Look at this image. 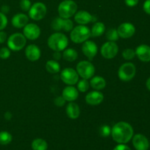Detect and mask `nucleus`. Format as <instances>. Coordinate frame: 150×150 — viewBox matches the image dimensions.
<instances>
[{"mask_svg": "<svg viewBox=\"0 0 150 150\" xmlns=\"http://www.w3.org/2000/svg\"><path fill=\"white\" fill-rule=\"evenodd\" d=\"M111 136L114 142L118 144H126L133 136V128L126 122H119L111 128Z\"/></svg>", "mask_w": 150, "mask_h": 150, "instance_id": "obj_1", "label": "nucleus"}, {"mask_svg": "<svg viewBox=\"0 0 150 150\" xmlns=\"http://www.w3.org/2000/svg\"><path fill=\"white\" fill-rule=\"evenodd\" d=\"M48 45L54 51H64L68 45V38L64 34L56 32L48 39Z\"/></svg>", "mask_w": 150, "mask_h": 150, "instance_id": "obj_2", "label": "nucleus"}, {"mask_svg": "<svg viewBox=\"0 0 150 150\" xmlns=\"http://www.w3.org/2000/svg\"><path fill=\"white\" fill-rule=\"evenodd\" d=\"M91 37V31L85 25H79L73 27L70 32V40L75 43H82Z\"/></svg>", "mask_w": 150, "mask_h": 150, "instance_id": "obj_3", "label": "nucleus"}, {"mask_svg": "<svg viewBox=\"0 0 150 150\" xmlns=\"http://www.w3.org/2000/svg\"><path fill=\"white\" fill-rule=\"evenodd\" d=\"M78 6L73 0H64L58 7V13L59 17L62 18H70L73 17L77 12Z\"/></svg>", "mask_w": 150, "mask_h": 150, "instance_id": "obj_4", "label": "nucleus"}, {"mask_svg": "<svg viewBox=\"0 0 150 150\" xmlns=\"http://www.w3.org/2000/svg\"><path fill=\"white\" fill-rule=\"evenodd\" d=\"M76 71L79 76L83 79H90L93 77L95 73V66L90 62L83 61L79 62L76 66Z\"/></svg>", "mask_w": 150, "mask_h": 150, "instance_id": "obj_5", "label": "nucleus"}, {"mask_svg": "<svg viewBox=\"0 0 150 150\" xmlns=\"http://www.w3.org/2000/svg\"><path fill=\"white\" fill-rule=\"evenodd\" d=\"M26 38L22 33H14L7 39V46L11 51H19L26 45Z\"/></svg>", "mask_w": 150, "mask_h": 150, "instance_id": "obj_6", "label": "nucleus"}, {"mask_svg": "<svg viewBox=\"0 0 150 150\" xmlns=\"http://www.w3.org/2000/svg\"><path fill=\"white\" fill-rule=\"evenodd\" d=\"M136 73V66L131 62H127L122 64L118 70L119 79L125 82L131 81Z\"/></svg>", "mask_w": 150, "mask_h": 150, "instance_id": "obj_7", "label": "nucleus"}, {"mask_svg": "<svg viewBox=\"0 0 150 150\" xmlns=\"http://www.w3.org/2000/svg\"><path fill=\"white\" fill-rule=\"evenodd\" d=\"M47 13V7L42 2H36L31 6L29 10V16L34 21H40L44 18Z\"/></svg>", "mask_w": 150, "mask_h": 150, "instance_id": "obj_8", "label": "nucleus"}, {"mask_svg": "<svg viewBox=\"0 0 150 150\" xmlns=\"http://www.w3.org/2000/svg\"><path fill=\"white\" fill-rule=\"evenodd\" d=\"M60 79L67 85L73 86L79 81V76L76 70L71 67H67L61 72Z\"/></svg>", "mask_w": 150, "mask_h": 150, "instance_id": "obj_9", "label": "nucleus"}, {"mask_svg": "<svg viewBox=\"0 0 150 150\" xmlns=\"http://www.w3.org/2000/svg\"><path fill=\"white\" fill-rule=\"evenodd\" d=\"M119 52V47L116 42L108 41L102 45L100 48V54L106 59H112Z\"/></svg>", "mask_w": 150, "mask_h": 150, "instance_id": "obj_10", "label": "nucleus"}, {"mask_svg": "<svg viewBox=\"0 0 150 150\" xmlns=\"http://www.w3.org/2000/svg\"><path fill=\"white\" fill-rule=\"evenodd\" d=\"M40 33L41 31L39 26L33 23H27L23 29V35L29 40H37L40 35Z\"/></svg>", "mask_w": 150, "mask_h": 150, "instance_id": "obj_11", "label": "nucleus"}, {"mask_svg": "<svg viewBox=\"0 0 150 150\" xmlns=\"http://www.w3.org/2000/svg\"><path fill=\"white\" fill-rule=\"evenodd\" d=\"M98 46L96 43L92 40H86L83 42L81 46V51L85 57L89 59V61H92L94 57L98 54Z\"/></svg>", "mask_w": 150, "mask_h": 150, "instance_id": "obj_12", "label": "nucleus"}, {"mask_svg": "<svg viewBox=\"0 0 150 150\" xmlns=\"http://www.w3.org/2000/svg\"><path fill=\"white\" fill-rule=\"evenodd\" d=\"M117 30L120 38H123V39H127V38H130L133 36L136 32V28H135L134 25L132 23L125 22V23H121L118 26Z\"/></svg>", "mask_w": 150, "mask_h": 150, "instance_id": "obj_13", "label": "nucleus"}, {"mask_svg": "<svg viewBox=\"0 0 150 150\" xmlns=\"http://www.w3.org/2000/svg\"><path fill=\"white\" fill-rule=\"evenodd\" d=\"M75 21L79 25H86L90 22H96L97 18L85 10H80L74 15Z\"/></svg>", "mask_w": 150, "mask_h": 150, "instance_id": "obj_14", "label": "nucleus"}, {"mask_svg": "<svg viewBox=\"0 0 150 150\" xmlns=\"http://www.w3.org/2000/svg\"><path fill=\"white\" fill-rule=\"evenodd\" d=\"M104 95L100 91L95 90L89 92L85 97L86 103L89 105H98L103 103Z\"/></svg>", "mask_w": 150, "mask_h": 150, "instance_id": "obj_15", "label": "nucleus"}, {"mask_svg": "<svg viewBox=\"0 0 150 150\" xmlns=\"http://www.w3.org/2000/svg\"><path fill=\"white\" fill-rule=\"evenodd\" d=\"M133 144L136 150H148L149 147V141L142 134H136L133 136Z\"/></svg>", "mask_w": 150, "mask_h": 150, "instance_id": "obj_16", "label": "nucleus"}, {"mask_svg": "<svg viewBox=\"0 0 150 150\" xmlns=\"http://www.w3.org/2000/svg\"><path fill=\"white\" fill-rule=\"evenodd\" d=\"M25 55L26 57L31 62L38 61L41 56L40 49L38 45L35 44L29 45L25 50Z\"/></svg>", "mask_w": 150, "mask_h": 150, "instance_id": "obj_17", "label": "nucleus"}, {"mask_svg": "<svg viewBox=\"0 0 150 150\" xmlns=\"http://www.w3.org/2000/svg\"><path fill=\"white\" fill-rule=\"evenodd\" d=\"M79 90L75 86L68 85L62 91V96L67 102H73L79 98Z\"/></svg>", "mask_w": 150, "mask_h": 150, "instance_id": "obj_18", "label": "nucleus"}, {"mask_svg": "<svg viewBox=\"0 0 150 150\" xmlns=\"http://www.w3.org/2000/svg\"><path fill=\"white\" fill-rule=\"evenodd\" d=\"M135 51L136 55L141 61L144 62H150V47L149 45L142 44L138 46Z\"/></svg>", "mask_w": 150, "mask_h": 150, "instance_id": "obj_19", "label": "nucleus"}, {"mask_svg": "<svg viewBox=\"0 0 150 150\" xmlns=\"http://www.w3.org/2000/svg\"><path fill=\"white\" fill-rule=\"evenodd\" d=\"M12 25L17 29H21L29 23V17L23 13H18L12 18Z\"/></svg>", "mask_w": 150, "mask_h": 150, "instance_id": "obj_20", "label": "nucleus"}, {"mask_svg": "<svg viewBox=\"0 0 150 150\" xmlns=\"http://www.w3.org/2000/svg\"><path fill=\"white\" fill-rule=\"evenodd\" d=\"M66 114L70 119L76 120L80 116V107L76 103L70 102L66 107Z\"/></svg>", "mask_w": 150, "mask_h": 150, "instance_id": "obj_21", "label": "nucleus"}, {"mask_svg": "<svg viewBox=\"0 0 150 150\" xmlns=\"http://www.w3.org/2000/svg\"><path fill=\"white\" fill-rule=\"evenodd\" d=\"M89 85L95 90H102L106 86V81L101 76H95L91 79Z\"/></svg>", "mask_w": 150, "mask_h": 150, "instance_id": "obj_22", "label": "nucleus"}, {"mask_svg": "<svg viewBox=\"0 0 150 150\" xmlns=\"http://www.w3.org/2000/svg\"><path fill=\"white\" fill-rule=\"evenodd\" d=\"M105 30V26L102 22H95L91 29V37L98 38L102 36Z\"/></svg>", "mask_w": 150, "mask_h": 150, "instance_id": "obj_23", "label": "nucleus"}, {"mask_svg": "<svg viewBox=\"0 0 150 150\" xmlns=\"http://www.w3.org/2000/svg\"><path fill=\"white\" fill-rule=\"evenodd\" d=\"M63 59L67 62H74L79 57L78 52L76 50L73 49V48H67L64 49L62 54Z\"/></svg>", "mask_w": 150, "mask_h": 150, "instance_id": "obj_24", "label": "nucleus"}, {"mask_svg": "<svg viewBox=\"0 0 150 150\" xmlns=\"http://www.w3.org/2000/svg\"><path fill=\"white\" fill-rule=\"evenodd\" d=\"M47 71L52 74H56L60 71V64L56 60H48L45 64Z\"/></svg>", "mask_w": 150, "mask_h": 150, "instance_id": "obj_25", "label": "nucleus"}, {"mask_svg": "<svg viewBox=\"0 0 150 150\" xmlns=\"http://www.w3.org/2000/svg\"><path fill=\"white\" fill-rule=\"evenodd\" d=\"M32 149L33 150H47L48 144L42 139H36L32 142Z\"/></svg>", "mask_w": 150, "mask_h": 150, "instance_id": "obj_26", "label": "nucleus"}, {"mask_svg": "<svg viewBox=\"0 0 150 150\" xmlns=\"http://www.w3.org/2000/svg\"><path fill=\"white\" fill-rule=\"evenodd\" d=\"M12 135L9 132L1 131L0 132V144L7 145L12 142Z\"/></svg>", "mask_w": 150, "mask_h": 150, "instance_id": "obj_27", "label": "nucleus"}, {"mask_svg": "<svg viewBox=\"0 0 150 150\" xmlns=\"http://www.w3.org/2000/svg\"><path fill=\"white\" fill-rule=\"evenodd\" d=\"M120 38L118 35V32L116 29L111 28L109 29L106 32V39L108 41H112V42H117Z\"/></svg>", "mask_w": 150, "mask_h": 150, "instance_id": "obj_28", "label": "nucleus"}, {"mask_svg": "<svg viewBox=\"0 0 150 150\" xmlns=\"http://www.w3.org/2000/svg\"><path fill=\"white\" fill-rule=\"evenodd\" d=\"M89 81H88L86 79H81V80L79 81H78V85H77V88L78 90L81 92H86V91L89 89Z\"/></svg>", "mask_w": 150, "mask_h": 150, "instance_id": "obj_29", "label": "nucleus"}, {"mask_svg": "<svg viewBox=\"0 0 150 150\" xmlns=\"http://www.w3.org/2000/svg\"><path fill=\"white\" fill-rule=\"evenodd\" d=\"M63 26V18L61 17L56 18L51 23V28L55 31L62 30Z\"/></svg>", "mask_w": 150, "mask_h": 150, "instance_id": "obj_30", "label": "nucleus"}, {"mask_svg": "<svg viewBox=\"0 0 150 150\" xmlns=\"http://www.w3.org/2000/svg\"><path fill=\"white\" fill-rule=\"evenodd\" d=\"M136 57V51L131 48H126L122 51V57L126 60H132Z\"/></svg>", "mask_w": 150, "mask_h": 150, "instance_id": "obj_31", "label": "nucleus"}, {"mask_svg": "<svg viewBox=\"0 0 150 150\" xmlns=\"http://www.w3.org/2000/svg\"><path fill=\"white\" fill-rule=\"evenodd\" d=\"M73 27H74L73 22L70 18H63V31H64V32H71Z\"/></svg>", "mask_w": 150, "mask_h": 150, "instance_id": "obj_32", "label": "nucleus"}, {"mask_svg": "<svg viewBox=\"0 0 150 150\" xmlns=\"http://www.w3.org/2000/svg\"><path fill=\"white\" fill-rule=\"evenodd\" d=\"M99 133L102 137H108L111 133V128L108 125H102L100 127Z\"/></svg>", "mask_w": 150, "mask_h": 150, "instance_id": "obj_33", "label": "nucleus"}, {"mask_svg": "<svg viewBox=\"0 0 150 150\" xmlns=\"http://www.w3.org/2000/svg\"><path fill=\"white\" fill-rule=\"evenodd\" d=\"M31 6H32V3L30 0H21L20 1V7L23 11L29 12Z\"/></svg>", "mask_w": 150, "mask_h": 150, "instance_id": "obj_34", "label": "nucleus"}, {"mask_svg": "<svg viewBox=\"0 0 150 150\" xmlns=\"http://www.w3.org/2000/svg\"><path fill=\"white\" fill-rule=\"evenodd\" d=\"M7 22H8V20L5 14L0 12V31L5 29L7 25Z\"/></svg>", "mask_w": 150, "mask_h": 150, "instance_id": "obj_35", "label": "nucleus"}, {"mask_svg": "<svg viewBox=\"0 0 150 150\" xmlns=\"http://www.w3.org/2000/svg\"><path fill=\"white\" fill-rule=\"evenodd\" d=\"M10 56V49L9 48L3 47L0 49V58L1 59H7Z\"/></svg>", "mask_w": 150, "mask_h": 150, "instance_id": "obj_36", "label": "nucleus"}, {"mask_svg": "<svg viewBox=\"0 0 150 150\" xmlns=\"http://www.w3.org/2000/svg\"><path fill=\"white\" fill-rule=\"evenodd\" d=\"M54 104H55L57 106L62 107L65 104V103L67 102V101L63 98L62 96H59V97H57V98L54 99Z\"/></svg>", "mask_w": 150, "mask_h": 150, "instance_id": "obj_37", "label": "nucleus"}, {"mask_svg": "<svg viewBox=\"0 0 150 150\" xmlns=\"http://www.w3.org/2000/svg\"><path fill=\"white\" fill-rule=\"evenodd\" d=\"M143 9L145 13L150 15V0H146L144 1L143 5Z\"/></svg>", "mask_w": 150, "mask_h": 150, "instance_id": "obj_38", "label": "nucleus"}, {"mask_svg": "<svg viewBox=\"0 0 150 150\" xmlns=\"http://www.w3.org/2000/svg\"><path fill=\"white\" fill-rule=\"evenodd\" d=\"M139 0H125V2L126 5L128 6V7H135L138 4Z\"/></svg>", "mask_w": 150, "mask_h": 150, "instance_id": "obj_39", "label": "nucleus"}, {"mask_svg": "<svg viewBox=\"0 0 150 150\" xmlns=\"http://www.w3.org/2000/svg\"><path fill=\"white\" fill-rule=\"evenodd\" d=\"M114 150H131L129 146L125 145V144H120L114 147Z\"/></svg>", "mask_w": 150, "mask_h": 150, "instance_id": "obj_40", "label": "nucleus"}, {"mask_svg": "<svg viewBox=\"0 0 150 150\" xmlns=\"http://www.w3.org/2000/svg\"><path fill=\"white\" fill-rule=\"evenodd\" d=\"M7 40V34L6 32H3L2 30L0 31V44L4 43Z\"/></svg>", "mask_w": 150, "mask_h": 150, "instance_id": "obj_41", "label": "nucleus"}, {"mask_svg": "<svg viewBox=\"0 0 150 150\" xmlns=\"http://www.w3.org/2000/svg\"><path fill=\"white\" fill-rule=\"evenodd\" d=\"M62 55L60 51H54V53L53 54V57H54V60H56V61L59 60L62 58Z\"/></svg>", "mask_w": 150, "mask_h": 150, "instance_id": "obj_42", "label": "nucleus"}, {"mask_svg": "<svg viewBox=\"0 0 150 150\" xmlns=\"http://www.w3.org/2000/svg\"><path fill=\"white\" fill-rule=\"evenodd\" d=\"M9 10H10V7L6 5V4H4V5H3L2 7H1V12L2 13H4V14L9 13Z\"/></svg>", "mask_w": 150, "mask_h": 150, "instance_id": "obj_43", "label": "nucleus"}, {"mask_svg": "<svg viewBox=\"0 0 150 150\" xmlns=\"http://www.w3.org/2000/svg\"><path fill=\"white\" fill-rule=\"evenodd\" d=\"M4 119H5L6 120H10L12 119V117H13V115H12V114L10 112H9V111H7V112L4 114Z\"/></svg>", "mask_w": 150, "mask_h": 150, "instance_id": "obj_44", "label": "nucleus"}, {"mask_svg": "<svg viewBox=\"0 0 150 150\" xmlns=\"http://www.w3.org/2000/svg\"><path fill=\"white\" fill-rule=\"evenodd\" d=\"M146 87H147V89L150 91V78H149V79L146 80Z\"/></svg>", "mask_w": 150, "mask_h": 150, "instance_id": "obj_45", "label": "nucleus"}, {"mask_svg": "<svg viewBox=\"0 0 150 150\" xmlns=\"http://www.w3.org/2000/svg\"><path fill=\"white\" fill-rule=\"evenodd\" d=\"M149 146H150V144H149Z\"/></svg>", "mask_w": 150, "mask_h": 150, "instance_id": "obj_46", "label": "nucleus"}]
</instances>
